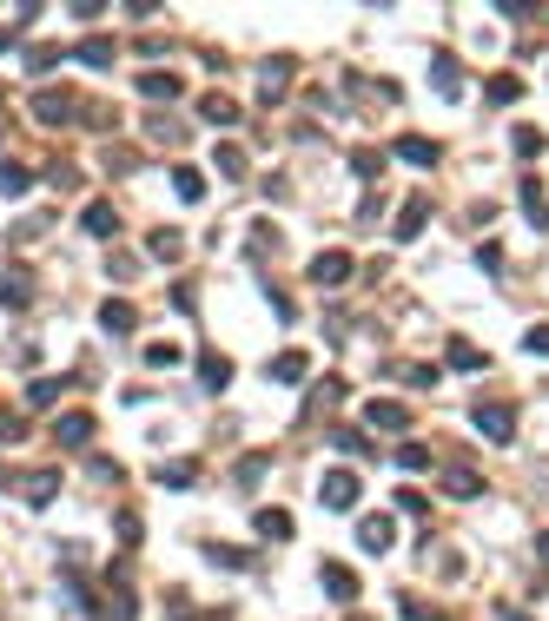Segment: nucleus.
I'll use <instances>...</instances> for the list:
<instances>
[{
	"label": "nucleus",
	"mask_w": 549,
	"mask_h": 621,
	"mask_svg": "<svg viewBox=\"0 0 549 621\" xmlns=\"http://www.w3.org/2000/svg\"><path fill=\"white\" fill-rule=\"evenodd\" d=\"M477 430H484V436H496V443H503V436L517 430V410H510V404H484V410H477Z\"/></svg>",
	"instance_id": "nucleus-1"
},
{
	"label": "nucleus",
	"mask_w": 549,
	"mask_h": 621,
	"mask_svg": "<svg viewBox=\"0 0 549 621\" xmlns=\"http://www.w3.org/2000/svg\"><path fill=\"white\" fill-rule=\"evenodd\" d=\"M325 502H331V509H351V502H358V476H351V469L325 476Z\"/></svg>",
	"instance_id": "nucleus-2"
},
{
	"label": "nucleus",
	"mask_w": 549,
	"mask_h": 621,
	"mask_svg": "<svg viewBox=\"0 0 549 621\" xmlns=\"http://www.w3.org/2000/svg\"><path fill=\"white\" fill-rule=\"evenodd\" d=\"M523 212H529V225H549V198H543V179H523Z\"/></svg>",
	"instance_id": "nucleus-3"
},
{
	"label": "nucleus",
	"mask_w": 549,
	"mask_h": 621,
	"mask_svg": "<svg viewBox=\"0 0 549 621\" xmlns=\"http://www.w3.org/2000/svg\"><path fill=\"white\" fill-rule=\"evenodd\" d=\"M391 535H397V529H391V516H364L358 542H364V549H391Z\"/></svg>",
	"instance_id": "nucleus-4"
},
{
	"label": "nucleus",
	"mask_w": 549,
	"mask_h": 621,
	"mask_svg": "<svg viewBox=\"0 0 549 621\" xmlns=\"http://www.w3.org/2000/svg\"><path fill=\"white\" fill-rule=\"evenodd\" d=\"M344 272H351V258H344V251H325V258L311 264V278H318V284H344Z\"/></svg>",
	"instance_id": "nucleus-5"
},
{
	"label": "nucleus",
	"mask_w": 549,
	"mask_h": 621,
	"mask_svg": "<svg viewBox=\"0 0 549 621\" xmlns=\"http://www.w3.org/2000/svg\"><path fill=\"white\" fill-rule=\"evenodd\" d=\"M443 490L451 496H484V476H477V469H443Z\"/></svg>",
	"instance_id": "nucleus-6"
},
{
	"label": "nucleus",
	"mask_w": 549,
	"mask_h": 621,
	"mask_svg": "<svg viewBox=\"0 0 549 621\" xmlns=\"http://www.w3.org/2000/svg\"><path fill=\"white\" fill-rule=\"evenodd\" d=\"M424 218H430V198H410V206H404V218H397V239H418V231H424Z\"/></svg>",
	"instance_id": "nucleus-7"
},
{
	"label": "nucleus",
	"mask_w": 549,
	"mask_h": 621,
	"mask_svg": "<svg viewBox=\"0 0 549 621\" xmlns=\"http://www.w3.org/2000/svg\"><path fill=\"white\" fill-rule=\"evenodd\" d=\"M490 99H496V106H517V99H523V80H517V73H490Z\"/></svg>",
	"instance_id": "nucleus-8"
},
{
	"label": "nucleus",
	"mask_w": 549,
	"mask_h": 621,
	"mask_svg": "<svg viewBox=\"0 0 549 621\" xmlns=\"http://www.w3.org/2000/svg\"><path fill=\"white\" fill-rule=\"evenodd\" d=\"M397 159H410V165H430V159H437V146H430V139H397Z\"/></svg>",
	"instance_id": "nucleus-9"
},
{
	"label": "nucleus",
	"mask_w": 549,
	"mask_h": 621,
	"mask_svg": "<svg viewBox=\"0 0 549 621\" xmlns=\"http://www.w3.org/2000/svg\"><path fill=\"white\" fill-rule=\"evenodd\" d=\"M139 93H146V99H173V93H179V80H173V73H146V80H139Z\"/></svg>",
	"instance_id": "nucleus-10"
},
{
	"label": "nucleus",
	"mask_w": 549,
	"mask_h": 621,
	"mask_svg": "<svg viewBox=\"0 0 549 621\" xmlns=\"http://www.w3.org/2000/svg\"><path fill=\"white\" fill-rule=\"evenodd\" d=\"M325 589L344 601V595H358V575H351V568H325Z\"/></svg>",
	"instance_id": "nucleus-11"
},
{
	"label": "nucleus",
	"mask_w": 549,
	"mask_h": 621,
	"mask_svg": "<svg viewBox=\"0 0 549 621\" xmlns=\"http://www.w3.org/2000/svg\"><path fill=\"white\" fill-rule=\"evenodd\" d=\"M451 364H457V371H484V350H477V344H451Z\"/></svg>",
	"instance_id": "nucleus-12"
},
{
	"label": "nucleus",
	"mask_w": 549,
	"mask_h": 621,
	"mask_svg": "<svg viewBox=\"0 0 549 621\" xmlns=\"http://www.w3.org/2000/svg\"><path fill=\"white\" fill-rule=\"evenodd\" d=\"M54 490H60V476H54V469H40V476H33V483H27V496H33V509H40V502H46V496H54Z\"/></svg>",
	"instance_id": "nucleus-13"
},
{
	"label": "nucleus",
	"mask_w": 549,
	"mask_h": 621,
	"mask_svg": "<svg viewBox=\"0 0 549 621\" xmlns=\"http://www.w3.org/2000/svg\"><path fill=\"white\" fill-rule=\"evenodd\" d=\"M371 424L377 430H404V410H397V404H371Z\"/></svg>",
	"instance_id": "nucleus-14"
},
{
	"label": "nucleus",
	"mask_w": 549,
	"mask_h": 621,
	"mask_svg": "<svg viewBox=\"0 0 549 621\" xmlns=\"http://www.w3.org/2000/svg\"><path fill=\"white\" fill-rule=\"evenodd\" d=\"M99 324H106V331H132V305H106V311H99Z\"/></svg>",
	"instance_id": "nucleus-15"
},
{
	"label": "nucleus",
	"mask_w": 549,
	"mask_h": 621,
	"mask_svg": "<svg viewBox=\"0 0 549 621\" xmlns=\"http://www.w3.org/2000/svg\"><path fill=\"white\" fill-rule=\"evenodd\" d=\"M517 153H523V159L543 153V132H536V126H517Z\"/></svg>",
	"instance_id": "nucleus-16"
},
{
	"label": "nucleus",
	"mask_w": 549,
	"mask_h": 621,
	"mask_svg": "<svg viewBox=\"0 0 549 621\" xmlns=\"http://www.w3.org/2000/svg\"><path fill=\"white\" fill-rule=\"evenodd\" d=\"M272 377H278V383H291V377H305V357H298V350H291V357H278V364H272Z\"/></svg>",
	"instance_id": "nucleus-17"
},
{
	"label": "nucleus",
	"mask_w": 549,
	"mask_h": 621,
	"mask_svg": "<svg viewBox=\"0 0 549 621\" xmlns=\"http://www.w3.org/2000/svg\"><path fill=\"white\" fill-rule=\"evenodd\" d=\"M397 463H404V469H430V449L424 443H404V449H397Z\"/></svg>",
	"instance_id": "nucleus-18"
},
{
	"label": "nucleus",
	"mask_w": 549,
	"mask_h": 621,
	"mask_svg": "<svg viewBox=\"0 0 549 621\" xmlns=\"http://www.w3.org/2000/svg\"><path fill=\"white\" fill-rule=\"evenodd\" d=\"M258 529H265V535H291V516H278V509H265V516H258Z\"/></svg>",
	"instance_id": "nucleus-19"
},
{
	"label": "nucleus",
	"mask_w": 549,
	"mask_h": 621,
	"mask_svg": "<svg viewBox=\"0 0 549 621\" xmlns=\"http://www.w3.org/2000/svg\"><path fill=\"white\" fill-rule=\"evenodd\" d=\"M173 186H179V198H198V192H206V179H198V172H173Z\"/></svg>",
	"instance_id": "nucleus-20"
},
{
	"label": "nucleus",
	"mask_w": 549,
	"mask_h": 621,
	"mask_svg": "<svg viewBox=\"0 0 549 621\" xmlns=\"http://www.w3.org/2000/svg\"><path fill=\"white\" fill-rule=\"evenodd\" d=\"M66 113H73V106H66L60 93H46V99H40V120H66Z\"/></svg>",
	"instance_id": "nucleus-21"
},
{
	"label": "nucleus",
	"mask_w": 549,
	"mask_h": 621,
	"mask_svg": "<svg viewBox=\"0 0 549 621\" xmlns=\"http://www.w3.org/2000/svg\"><path fill=\"white\" fill-rule=\"evenodd\" d=\"M219 172H232V179L245 172V159H239V146H219Z\"/></svg>",
	"instance_id": "nucleus-22"
},
{
	"label": "nucleus",
	"mask_w": 549,
	"mask_h": 621,
	"mask_svg": "<svg viewBox=\"0 0 549 621\" xmlns=\"http://www.w3.org/2000/svg\"><path fill=\"white\" fill-rule=\"evenodd\" d=\"M87 231H99V239H106V231H113V212H106V206H93V212H87Z\"/></svg>",
	"instance_id": "nucleus-23"
},
{
	"label": "nucleus",
	"mask_w": 549,
	"mask_h": 621,
	"mask_svg": "<svg viewBox=\"0 0 549 621\" xmlns=\"http://www.w3.org/2000/svg\"><path fill=\"white\" fill-rule=\"evenodd\" d=\"M529 350H536V357H549V324H536V331H529V338H523Z\"/></svg>",
	"instance_id": "nucleus-24"
},
{
	"label": "nucleus",
	"mask_w": 549,
	"mask_h": 621,
	"mask_svg": "<svg viewBox=\"0 0 549 621\" xmlns=\"http://www.w3.org/2000/svg\"><path fill=\"white\" fill-rule=\"evenodd\" d=\"M503 621H523V615H517V608H503Z\"/></svg>",
	"instance_id": "nucleus-25"
},
{
	"label": "nucleus",
	"mask_w": 549,
	"mask_h": 621,
	"mask_svg": "<svg viewBox=\"0 0 549 621\" xmlns=\"http://www.w3.org/2000/svg\"><path fill=\"white\" fill-rule=\"evenodd\" d=\"M543 556H549V535H543Z\"/></svg>",
	"instance_id": "nucleus-26"
}]
</instances>
